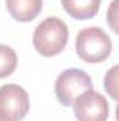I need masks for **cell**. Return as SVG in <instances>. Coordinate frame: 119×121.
I'll use <instances>...</instances> for the list:
<instances>
[{"label":"cell","mask_w":119,"mask_h":121,"mask_svg":"<svg viewBox=\"0 0 119 121\" xmlns=\"http://www.w3.org/2000/svg\"><path fill=\"white\" fill-rule=\"evenodd\" d=\"M69 39V28L58 17H48L34 31L32 42L38 54L42 56H55L60 54Z\"/></svg>","instance_id":"obj_1"},{"label":"cell","mask_w":119,"mask_h":121,"mask_svg":"<svg viewBox=\"0 0 119 121\" xmlns=\"http://www.w3.org/2000/svg\"><path fill=\"white\" fill-rule=\"evenodd\" d=\"M74 116L79 121H107L109 116V104L107 99L94 90L79 96L74 103Z\"/></svg>","instance_id":"obj_5"},{"label":"cell","mask_w":119,"mask_h":121,"mask_svg":"<svg viewBox=\"0 0 119 121\" xmlns=\"http://www.w3.org/2000/svg\"><path fill=\"white\" fill-rule=\"evenodd\" d=\"M64 11L76 20H88L97 16L101 0H60Z\"/></svg>","instance_id":"obj_7"},{"label":"cell","mask_w":119,"mask_h":121,"mask_svg":"<svg viewBox=\"0 0 119 121\" xmlns=\"http://www.w3.org/2000/svg\"><path fill=\"white\" fill-rule=\"evenodd\" d=\"M88 90H92V80L88 73L79 68L63 70L55 82V94L64 107H71L79 96Z\"/></svg>","instance_id":"obj_3"},{"label":"cell","mask_w":119,"mask_h":121,"mask_svg":"<svg viewBox=\"0 0 119 121\" xmlns=\"http://www.w3.org/2000/svg\"><path fill=\"white\" fill-rule=\"evenodd\" d=\"M17 68L16 51L4 44H0V79L10 76Z\"/></svg>","instance_id":"obj_8"},{"label":"cell","mask_w":119,"mask_h":121,"mask_svg":"<svg viewBox=\"0 0 119 121\" xmlns=\"http://www.w3.org/2000/svg\"><path fill=\"white\" fill-rule=\"evenodd\" d=\"M0 121H10V120H8V118H7V117L1 113V111H0Z\"/></svg>","instance_id":"obj_11"},{"label":"cell","mask_w":119,"mask_h":121,"mask_svg":"<svg viewBox=\"0 0 119 121\" xmlns=\"http://www.w3.org/2000/svg\"><path fill=\"white\" fill-rule=\"evenodd\" d=\"M6 6L13 18L27 23L38 17L42 10V0H6Z\"/></svg>","instance_id":"obj_6"},{"label":"cell","mask_w":119,"mask_h":121,"mask_svg":"<svg viewBox=\"0 0 119 121\" xmlns=\"http://www.w3.org/2000/svg\"><path fill=\"white\" fill-rule=\"evenodd\" d=\"M112 51V41L99 27H87L79 31L76 37V52L88 63L105 60Z\"/></svg>","instance_id":"obj_2"},{"label":"cell","mask_w":119,"mask_h":121,"mask_svg":"<svg viewBox=\"0 0 119 121\" xmlns=\"http://www.w3.org/2000/svg\"><path fill=\"white\" fill-rule=\"evenodd\" d=\"M116 82H118V66H114L112 69L108 70V73L105 75V79H104V87L112 99H116V94H118Z\"/></svg>","instance_id":"obj_9"},{"label":"cell","mask_w":119,"mask_h":121,"mask_svg":"<svg viewBox=\"0 0 119 121\" xmlns=\"http://www.w3.org/2000/svg\"><path fill=\"white\" fill-rule=\"evenodd\" d=\"M116 4H118V0H114L112 4H111V9L108 11V17H107L108 23L111 24L112 30L115 31V32L118 31V26H116Z\"/></svg>","instance_id":"obj_10"},{"label":"cell","mask_w":119,"mask_h":121,"mask_svg":"<svg viewBox=\"0 0 119 121\" xmlns=\"http://www.w3.org/2000/svg\"><path fill=\"white\" fill-rule=\"evenodd\" d=\"M0 111L10 121H21L30 111V97L18 85H3L0 87Z\"/></svg>","instance_id":"obj_4"}]
</instances>
